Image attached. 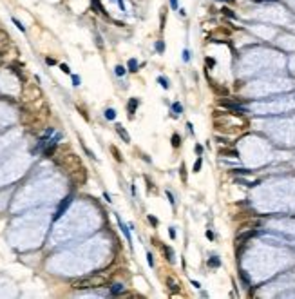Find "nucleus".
<instances>
[{"label": "nucleus", "mask_w": 295, "mask_h": 299, "mask_svg": "<svg viewBox=\"0 0 295 299\" xmlns=\"http://www.w3.org/2000/svg\"><path fill=\"white\" fill-rule=\"evenodd\" d=\"M107 279L103 276H91V278L80 279V281H74L73 283V288H78V290H83V288H96V286H101L105 285Z\"/></svg>", "instance_id": "1"}, {"label": "nucleus", "mask_w": 295, "mask_h": 299, "mask_svg": "<svg viewBox=\"0 0 295 299\" xmlns=\"http://www.w3.org/2000/svg\"><path fill=\"white\" fill-rule=\"evenodd\" d=\"M69 203H71V198H65L63 201H62V205H60V209H58V212H56V216H55V219H58L62 214H63V210L69 207Z\"/></svg>", "instance_id": "2"}, {"label": "nucleus", "mask_w": 295, "mask_h": 299, "mask_svg": "<svg viewBox=\"0 0 295 299\" xmlns=\"http://www.w3.org/2000/svg\"><path fill=\"white\" fill-rule=\"evenodd\" d=\"M118 223H119V227H121V230H123V234H125V238H127V241L130 243V234H129V228H127V225L121 221V219L118 218Z\"/></svg>", "instance_id": "3"}, {"label": "nucleus", "mask_w": 295, "mask_h": 299, "mask_svg": "<svg viewBox=\"0 0 295 299\" xmlns=\"http://www.w3.org/2000/svg\"><path fill=\"white\" fill-rule=\"evenodd\" d=\"M114 116H116V113H114L112 109H107V111H105V118H109V120H114Z\"/></svg>", "instance_id": "4"}, {"label": "nucleus", "mask_w": 295, "mask_h": 299, "mask_svg": "<svg viewBox=\"0 0 295 299\" xmlns=\"http://www.w3.org/2000/svg\"><path fill=\"white\" fill-rule=\"evenodd\" d=\"M118 132H119V136H121V138L125 140V141H129V134H127V132H125V131H123V129H121L119 125H118Z\"/></svg>", "instance_id": "5"}, {"label": "nucleus", "mask_w": 295, "mask_h": 299, "mask_svg": "<svg viewBox=\"0 0 295 299\" xmlns=\"http://www.w3.org/2000/svg\"><path fill=\"white\" fill-rule=\"evenodd\" d=\"M159 83H161V87H163V89H168V82L163 78V76H159Z\"/></svg>", "instance_id": "6"}, {"label": "nucleus", "mask_w": 295, "mask_h": 299, "mask_svg": "<svg viewBox=\"0 0 295 299\" xmlns=\"http://www.w3.org/2000/svg\"><path fill=\"white\" fill-rule=\"evenodd\" d=\"M208 265H210V266H219V259H217V258H212L210 261H208Z\"/></svg>", "instance_id": "7"}, {"label": "nucleus", "mask_w": 295, "mask_h": 299, "mask_svg": "<svg viewBox=\"0 0 295 299\" xmlns=\"http://www.w3.org/2000/svg\"><path fill=\"white\" fill-rule=\"evenodd\" d=\"M116 75H118V76H123V75H125V69H123L121 65H118V67H116Z\"/></svg>", "instance_id": "8"}, {"label": "nucleus", "mask_w": 295, "mask_h": 299, "mask_svg": "<svg viewBox=\"0 0 295 299\" xmlns=\"http://www.w3.org/2000/svg\"><path fill=\"white\" fill-rule=\"evenodd\" d=\"M129 65H130V71H136V67H138L136 60H130V62H129Z\"/></svg>", "instance_id": "9"}, {"label": "nucleus", "mask_w": 295, "mask_h": 299, "mask_svg": "<svg viewBox=\"0 0 295 299\" xmlns=\"http://www.w3.org/2000/svg\"><path fill=\"white\" fill-rule=\"evenodd\" d=\"M172 109H174V111H176V114H179V113H181V111H183V109H181V105H179V103H174V105H172Z\"/></svg>", "instance_id": "10"}, {"label": "nucleus", "mask_w": 295, "mask_h": 299, "mask_svg": "<svg viewBox=\"0 0 295 299\" xmlns=\"http://www.w3.org/2000/svg\"><path fill=\"white\" fill-rule=\"evenodd\" d=\"M172 145H174V147L179 145V136H177V134H174V138H172Z\"/></svg>", "instance_id": "11"}, {"label": "nucleus", "mask_w": 295, "mask_h": 299, "mask_svg": "<svg viewBox=\"0 0 295 299\" xmlns=\"http://www.w3.org/2000/svg\"><path fill=\"white\" fill-rule=\"evenodd\" d=\"M136 105H138V100H132V102H130V105H129V109H130V113L134 111V107H136Z\"/></svg>", "instance_id": "12"}, {"label": "nucleus", "mask_w": 295, "mask_h": 299, "mask_svg": "<svg viewBox=\"0 0 295 299\" xmlns=\"http://www.w3.org/2000/svg\"><path fill=\"white\" fill-rule=\"evenodd\" d=\"M147 261H149V265H150V266H154V261H152V254H147Z\"/></svg>", "instance_id": "13"}, {"label": "nucleus", "mask_w": 295, "mask_h": 299, "mask_svg": "<svg viewBox=\"0 0 295 299\" xmlns=\"http://www.w3.org/2000/svg\"><path fill=\"white\" fill-rule=\"evenodd\" d=\"M119 290H121V285H114V288H112V294H118Z\"/></svg>", "instance_id": "14"}, {"label": "nucleus", "mask_w": 295, "mask_h": 299, "mask_svg": "<svg viewBox=\"0 0 295 299\" xmlns=\"http://www.w3.org/2000/svg\"><path fill=\"white\" fill-rule=\"evenodd\" d=\"M188 58H190V56H188V51H183V60L188 62Z\"/></svg>", "instance_id": "15"}, {"label": "nucleus", "mask_w": 295, "mask_h": 299, "mask_svg": "<svg viewBox=\"0 0 295 299\" xmlns=\"http://www.w3.org/2000/svg\"><path fill=\"white\" fill-rule=\"evenodd\" d=\"M199 167H201V159H197L196 165H194V171H199Z\"/></svg>", "instance_id": "16"}, {"label": "nucleus", "mask_w": 295, "mask_h": 299, "mask_svg": "<svg viewBox=\"0 0 295 299\" xmlns=\"http://www.w3.org/2000/svg\"><path fill=\"white\" fill-rule=\"evenodd\" d=\"M73 80H74V85H78V83H80V78H78V76H73Z\"/></svg>", "instance_id": "17"}]
</instances>
